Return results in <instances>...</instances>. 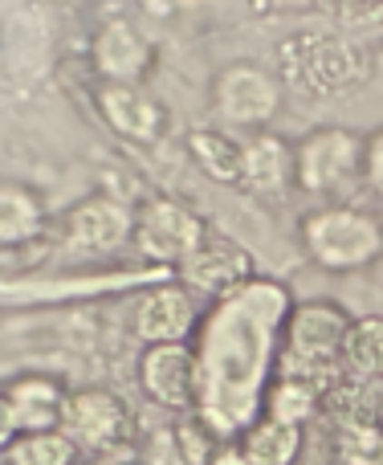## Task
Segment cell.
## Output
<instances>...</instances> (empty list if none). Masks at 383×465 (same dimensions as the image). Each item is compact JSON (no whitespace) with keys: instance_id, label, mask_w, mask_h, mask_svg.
<instances>
[{"instance_id":"1","label":"cell","mask_w":383,"mask_h":465,"mask_svg":"<svg viewBox=\"0 0 383 465\" xmlns=\"http://www.w3.org/2000/svg\"><path fill=\"white\" fill-rule=\"evenodd\" d=\"M351 314L343 311L330 298H310V302H298L286 314V347H281V371L278 376H294L306 380L322 392L335 371L343 368V347L351 335Z\"/></svg>"},{"instance_id":"2","label":"cell","mask_w":383,"mask_h":465,"mask_svg":"<svg viewBox=\"0 0 383 465\" xmlns=\"http://www.w3.org/2000/svg\"><path fill=\"white\" fill-rule=\"evenodd\" d=\"M302 249L319 270H368L383 253V221L351 204H322L302 217Z\"/></svg>"},{"instance_id":"3","label":"cell","mask_w":383,"mask_h":465,"mask_svg":"<svg viewBox=\"0 0 383 465\" xmlns=\"http://www.w3.org/2000/svg\"><path fill=\"white\" fill-rule=\"evenodd\" d=\"M363 180V135L347 127H314L294 143V188L339 196Z\"/></svg>"},{"instance_id":"4","label":"cell","mask_w":383,"mask_h":465,"mask_svg":"<svg viewBox=\"0 0 383 465\" xmlns=\"http://www.w3.org/2000/svg\"><path fill=\"white\" fill-rule=\"evenodd\" d=\"M62 433L82 458H123L131 441V409L111 388H78L65 401Z\"/></svg>"},{"instance_id":"5","label":"cell","mask_w":383,"mask_h":465,"mask_svg":"<svg viewBox=\"0 0 383 465\" xmlns=\"http://www.w3.org/2000/svg\"><path fill=\"white\" fill-rule=\"evenodd\" d=\"M208 232L212 229L204 225V217H196L180 201L155 196L135 209V241L131 245L155 265H180L184 257L196 253Z\"/></svg>"},{"instance_id":"6","label":"cell","mask_w":383,"mask_h":465,"mask_svg":"<svg viewBox=\"0 0 383 465\" xmlns=\"http://www.w3.org/2000/svg\"><path fill=\"white\" fill-rule=\"evenodd\" d=\"M212 106L229 127L261 131L281 111V86L265 65L253 62H232L216 74L212 82Z\"/></svg>"},{"instance_id":"7","label":"cell","mask_w":383,"mask_h":465,"mask_svg":"<svg viewBox=\"0 0 383 465\" xmlns=\"http://www.w3.org/2000/svg\"><path fill=\"white\" fill-rule=\"evenodd\" d=\"M135 241V213L114 196H82L62 217V245L78 257L119 253Z\"/></svg>"},{"instance_id":"8","label":"cell","mask_w":383,"mask_h":465,"mask_svg":"<svg viewBox=\"0 0 383 465\" xmlns=\"http://www.w3.org/2000/svg\"><path fill=\"white\" fill-rule=\"evenodd\" d=\"M180 286H188L192 294L208 298H232L237 290H245L253 282V257L245 245H237L224 232H208L200 241V249L176 265Z\"/></svg>"},{"instance_id":"9","label":"cell","mask_w":383,"mask_h":465,"mask_svg":"<svg viewBox=\"0 0 383 465\" xmlns=\"http://www.w3.org/2000/svg\"><path fill=\"white\" fill-rule=\"evenodd\" d=\"M94 106L119 139L152 147L168 135V106L143 82H103L94 90Z\"/></svg>"},{"instance_id":"10","label":"cell","mask_w":383,"mask_h":465,"mask_svg":"<svg viewBox=\"0 0 383 465\" xmlns=\"http://www.w3.org/2000/svg\"><path fill=\"white\" fill-rule=\"evenodd\" d=\"M196 380V351L188 343H147L139 355V388L168 412H192Z\"/></svg>"},{"instance_id":"11","label":"cell","mask_w":383,"mask_h":465,"mask_svg":"<svg viewBox=\"0 0 383 465\" xmlns=\"http://www.w3.org/2000/svg\"><path fill=\"white\" fill-rule=\"evenodd\" d=\"M196 298H192L188 286L180 282H168V286L147 290L135 302V314H131V331L147 343H188V335L196 331Z\"/></svg>"},{"instance_id":"12","label":"cell","mask_w":383,"mask_h":465,"mask_svg":"<svg viewBox=\"0 0 383 465\" xmlns=\"http://www.w3.org/2000/svg\"><path fill=\"white\" fill-rule=\"evenodd\" d=\"M90 57L103 82H147L155 70V45L131 21H106L90 41Z\"/></svg>"},{"instance_id":"13","label":"cell","mask_w":383,"mask_h":465,"mask_svg":"<svg viewBox=\"0 0 383 465\" xmlns=\"http://www.w3.org/2000/svg\"><path fill=\"white\" fill-rule=\"evenodd\" d=\"M241 184L261 196H278L294 184V143L273 131H249L241 139Z\"/></svg>"},{"instance_id":"14","label":"cell","mask_w":383,"mask_h":465,"mask_svg":"<svg viewBox=\"0 0 383 465\" xmlns=\"http://www.w3.org/2000/svg\"><path fill=\"white\" fill-rule=\"evenodd\" d=\"M8 404H13V417L16 429L25 433H54L62 429V412H65V392L54 376H41V371H29V376H16L13 384L5 388Z\"/></svg>"},{"instance_id":"15","label":"cell","mask_w":383,"mask_h":465,"mask_svg":"<svg viewBox=\"0 0 383 465\" xmlns=\"http://www.w3.org/2000/svg\"><path fill=\"white\" fill-rule=\"evenodd\" d=\"M241 453L257 465H298L302 458V445H306V433L302 425H286V420H257L241 433Z\"/></svg>"},{"instance_id":"16","label":"cell","mask_w":383,"mask_h":465,"mask_svg":"<svg viewBox=\"0 0 383 465\" xmlns=\"http://www.w3.org/2000/svg\"><path fill=\"white\" fill-rule=\"evenodd\" d=\"M188 155L216 184H241V139L221 127H196L188 135Z\"/></svg>"},{"instance_id":"17","label":"cell","mask_w":383,"mask_h":465,"mask_svg":"<svg viewBox=\"0 0 383 465\" xmlns=\"http://www.w3.org/2000/svg\"><path fill=\"white\" fill-rule=\"evenodd\" d=\"M45 232V204L25 184H0V245H25Z\"/></svg>"},{"instance_id":"18","label":"cell","mask_w":383,"mask_h":465,"mask_svg":"<svg viewBox=\"0 0 383 465\" xmlns=\"http://www.w3.org/2000/svg\"><path fill=\"white\" fill-rule=\"evenodd\" d=\"M343 368L363 380H383V314H363L351 322L343 347Z\"/></svg>"},{"instance_id":"19","label":"cell","mask_w":383,"mask_h":465,"mask_svg":"<svg viewBox=\"0 0 383 465\" xmlns=\"http://www.w3.org/2000/svg\"><path fill=\"white\" fill-rule=\"evenodd\" d=\"M319 401L322 392L306 380H294V376H278L265 392V417L273 420H286V425H306V420L319 412Z\"/></svg>"},{"instance_id":"20","label":"cell","mask_w":383,"mask_h":465,"mask_svg":"<svg viewBox=\"0 0 383 465\" xmlns=\"http://www.w3.org/2000/svg\"><path fill=\"white\" fill-rule=\"evenodd\" d=\"M78 458L82 453L74 450V441L62 429H54V433H25L8 450L13 465H78Z\"/></svg>"},{"instance_id":"21","label":"cell","mask_w":383,"mask_h":465,"mask_svg":"<svg viewBox=\"0 0 383 465\" xmlns=\"http://www.w3.org/2000/svg\"><path fill=\"white\" fill-rule=\"evenodd\" d=\"M343 465H383V425L371 420H347L335 441Z\"/></svg>"},{"instance_id":"22","label":"cell","mask_w":383,"mask_h":465,"mask_svg":"<svg viewBox=\"0 0 383 465\" xmlns=\"http://www.w3.org/2000/svg\"><path fill=\"white\" fill-rule=\"evenodd\" d=\"M176 450H180V461L184 465H212L221 445H216L212 429L200 417H184V420H176Z\"/></svg>"},{"instance_id":"23","label":"cell","mask_w":383,"mask_h":465,"mask_svg":"<svg viewBox=\"0 0 383 465\" xmlns=\"http://www.w3.org/2000/svg\"><path fill=\"white\" fill-rule=\"evenodd\" d=\"M363 184L383 196V127L363 139Z\"/></svg>"},{"instance_id":"24","label":"cell","mask_w":383,"mask_h":465,"mask_svg":"<svg viewBox=\"0 0 383 465\" xmlns=\"http://www.w3.org/2000/svg\"><path fill=\"white\" fill-rule=\"evenodd\" d=\"M16 437H21V429H16V417H13V404H8V396L0 392V453H8L16 445Z\"/></svg>"},{"instance_id":"25","label":"cell","mask_w":383,"mask_h":465,"mask_svg":"<svg viewBox=\"0 0 383 465\" xmlns=\"http://www.w3.org/2000/svg\"><path fill=\"white\" fill-rule=\"evenodd\" d=\"M212 465H257V461H249L245 453H241V445H221V450H216V458H212Z\"/></svg>"},{"instance_id":"26","label":"cell","mask_w":383,"mask_h":465,"mask_svg":"<svg viewBox=\"0 0 383 465\" xmlns=\"http://www.w3.org/2000/svg\"><path fill=\"white\" fill-rule=\"evenodd\" d=\"M78 465H131V461H123V458H82Z\"/></svg>"},{"instance_id":"27","label":"cell","mask_w":383,"mask_h":465,"mask_svg":"<svg viewBox=\"0 0 383 465\" xmlns=\"http://www.w3.org/2000/svg\"><path fill=\"white\" fill-rule=\"evenodd\" d=\"M376 420H379V425H383V396H379V409H376Z\"/></svg>"}]
</instances>
